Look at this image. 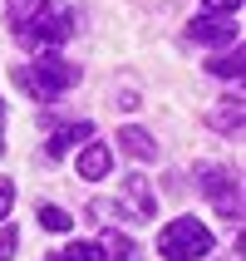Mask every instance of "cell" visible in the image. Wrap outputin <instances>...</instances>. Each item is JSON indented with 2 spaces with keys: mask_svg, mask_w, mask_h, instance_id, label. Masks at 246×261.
<instances>
[{
  "mask_svg": "<svg viewBox=\"0 0 246 261\" xmlns=\"http://www.w3.org/2000/svg\"><path fill=\"white\" fill-rule=\"evenodd\" d=\"M118 148H123L128 158H153V153H158L153 133H143V128H123V133H118Z\"/></svg>",
  "mask_w": 246,
  "mask_h": 261,
  "instance_id": "9",
  "label": "cell"
},
{
  "mask_svg": "<svg viewBox=\"0 0 246 261\" xmlns=\"http://www.w3.org/2000/svg\"><path fill=\"white\" fill-rule=\"evenodd\" d=\"M10 207H15V188H10V182H0V222L10 217Z\"/></svg>",
  "mask_w": 246,
  "mask_h": 261,
  "instance_id": "17",
  "label": "cell"
},
{
  "mask_svg": "<svg viewBox=\"0 0 246 261\" xmlns=\"http://www.w3.org/2000/svg\"><path fill=\"white\" fill-rule=\"evenodd\" d=\"M207 251H212V232L197 217H177L158 232V256H168V261H197Z\"/></svg>",
  "mask_w": 246,
  "mask_h": 261,
  "instance_id": "2",
  "label": "cell"
},
{
  "mask_svg": "<svg viewBox=\"0 0 246 261\" xmlns=\"http://www.w3.org/2000/svg\"><path fill=\"white\" fill-rule=\"evenodd\" d=\"M40 227L44 232H69V217H64L59 207H40Z\"/></svg>",
  "mask_w": 246,
  "mask_h": 261,
  "instance_id": "14",
  "label": "cell"
},
{
  "mask_svg": "<svg viewBox=\"0 0 246 261\" xmlns=\"http://www.w3.org/2000/svg\"><path fill=\"white\" fill-rule=\"evenodd\" d=\"M89 133H94V123H89V118H74V123H64L59 133H49V138H44V158L59 163L74 143H89Z\"/></svg>",
  "mask_w": 246,
  "mask_h": 261,
  "instance_id": "5",
  "label": "cell"
},
{
  "mask_svg": "<svg viewBox=\"0 0 246 261\" xmlns=\"http://www.w3.org/2000/svg\"><path fill=\"white\" fill-rule=\"evenodd\" d=\"M99 256H108V261H133V237H123V232H103V242H99Z\"/></svg>",
  "mask_w": 246,
  "mask_h": 261,
  "instance_id": "10",
  "label": "cell"
},
{
  "mask_svg": "<svg viewBox=\"0 0 246 261\" xmlns=\"http://www.w3.org/2000/svg\"><path fill=\"white\" fill-rule=\"evenodd\" d=\"M192 44H236V15H197L187 25Z\"/></svg>",
  "mask_w": 246,
  "mask_h": 261,
  "instance_id": "4",
  "label": "cell"
},
{
  "mask_svg": "<svg viewBox=\"0 0 246 261\" xmlns=\"http://www.w3.org/2000/svg\"><path fill=\"white\" fill-rule=\"evenodd\" d=\"M123 197H128V207H133V217H158V197H153V188H148V177H123Z\"/></svg>",
  "mask_w": 246,
  "mask_h": 261,
  "instance_id": "6",
  "label": "cell"
},
{
  "mask_svg": "<svg viewBox=\"0 0 246 261\" xmlns=\"http://www.w3.org/2000/svg\"><path fill=\"white\" fill-rule=\"evenodd\" d=\"M15 247H20V237H15V227H0V261H10Z\"/></svg>",
  "mask_w": 246,
  "mask_h": 261,
  "instance_id": "15",
  "label": "cell"
},
{
  "mask_svg": "<svg viewBox=\"0 0 246 261\" xmlns=\"http://www.w3.org/2000/svg\"><path fill=\"white\" fill-rule=\"evenodd\" d=\"M0 118H5V103H0Z\"/></svg>",
  "mask_w": 246,
  "mask_h": 261,
  "instance_id": "19",
  "label": "cell"
},
{
  "mask_svg": "<svg viewBox=\"0 0 246 261\" xmlns=\"http://www.w3.org/2000/svg\"><path fill=\"white\" fill-rule=\"evenodd\" d=\"M44 261H103V256H99V247H89V242H74V247H64V251H49Z\"/></svg>",
  "mask_w": 246,
  "mask_h": 261,
  "instance_id": "13",
  "label": "cell"
},
{
  "mask_svg": "<svg viewBox=\"0 0 246 261\" xmlns=\"http://www.w3.org/2000/svg\"><path fill=\"white\" fill-rule=\"evenodd\" d=\"M207 123H212L217 133H236V128H241V99L212 103V109H207Z\"/></svg>",
  "mask_w": 246,
  "mask_h": 261,
  "instance_id": "8",
  "label": "cell"
},
{
  "mask_svg": "<svg viewBox=\"0 0 246 261\" xmlns=\"http://www.w3.org/2000/svg\"><path fill=\"white\" fill-rule=\"evenodd\" d=\"M20 30V40L25 44H64L74 35V10L69 5H59V0H44V5H35V15H30L25 25H15Z\"/></svg>",
  "mask_w": 246,
  "mask_h": 261,
  "instance_id": "3",
  "label": "cell"
},
{
  "mask_svg": "<svg viewBox=\"0 0 246 261\" xmlns=\"http://www.w3.org/2000/svg\"><path fill=\"white\" fill-rule=\"evenodd\" d=\"M241 0H207V15H236Z\"/></svg>",
  "mask_w": 246,
  "mask_h": 261,
  "instance_id": "16",
  "label": "cell"
},
{
  "mask_svg": "<svg viewBox=\"0 0 246 261\" xmlns=\"http://www.w3.org/2000/svg\"><path fill=\"white\" fill-rule=\"evenodd\" d=\"M0 153H5V133H0Z\"/></svg>",
  "mask_w": 246,
  "mask_h": 261,
  "instance_id": "18",
  "label": "cell"
},
{
  "mask_svg": "<svg viewBox=\"0 0 246 261\" xmlns=\"http://www.w3.org/2000/svg\"><path fill=\"white\" fill-rule=\"evenodd\" d=\"M207 69L217 74V79H236V84H241V40H236L227 55H217L212 64H207Z\"/></svg>",
  "mask_w": 246,
  "mask_h": 261,
  "instance_id": "11",
  "label": "cell"
},
{
  "mask_svg": "<svg viewBox=\"0 0 246 261\" xmlns=\"http://www.w3.org/2000/svg\"><path fill=\"white\" fill-rule=\"evenodd\" d=\"M108 168H114V153H108V143H89L84 153H79V177H84V182H99V177H108Z\"/></svg>",
  "mask_w": 246,
  "mask_h": 261,
  "instance_id": "7",
  "label": "cell"
},
{
  "mask_svg": "<svg viewBox=\"0 0 246 261\" xmlns=\"http://www.w3.org/2000/svg\"><path fill=\"white\" fill-rule=\"evenodd\" d=\"M212 202H217V212H222L227 222H241V188H236V182H227Z\"/></svg>",
  "mask_w": 246,
  "mask_h": 261,
  "instance_id": "12",
  "label": "cell"
},
{
  "mask_svg": "<svg viewBox=\"0 0 246 261\" xmlns=\"http://www.w3.org/2000/svg\"><path fill=\"white\" fill-rule=\"evenodd\" d=\"M15 84L25 89L30 99L49 103L54 94H64V89L79 84V69L64 64V59H54V55H40V64H20V69H15Z\"/></svg>",
  "mask_w": 246,
  "mask_h": 261,
  "instance_id": "1",
  "label": "cell"
}]
</instances>
